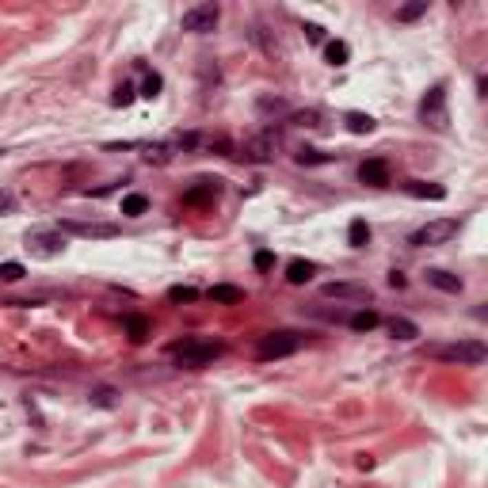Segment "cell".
I'll list each match as a JSON object with an SVG mask.
<instances>
[{
    "label": "cell",
    "mask_w": 488,
    "mask_h": 488,
    "mask_svg": "<svg viewBox=\"0 0 488 488\" xmlns=\"http://www.w3.org/2000/svg\"><path fill=\"white\" fill-rule=\"evenodd\" d=\"M206 183V187H195V191H187V195H183V202H187V206H195V202H206V199H214L218 195V187L210 180H202Z\"/></svg>",
    "instance_id": "7402d4cb"
},
{
    "label": "cell",
    "mask_w": 488,
    "mask_h": 488,
    "mask_svg": "<svg viewBox=\"0 0 488 488\" xmlns=\"http://www.w3.org/2000/svg\"><path fill=\"white\" fill-rule=\"evenodd\" d=\"M92 405H100V408H111V405H115V389L100 385V389H96V393H92Z\"/></svg>",
    "instance_id": "83f0119b"
},
{
    "label": "cell",
    "mask_w": 488,
    "mask_h": 488,
    "mask_svg": "<svg viewBox=\"0 0 488 488\" xmlns=\"http://www.w3.org/2000/svg\"><path fill=\"white\" fill-rule=\"evenodd\" d=\"M160 88H165V81H160V73H145V84H141L138 96H145V100H153V96H160Z\"/></svg>",
    "instance_id": "d4e9b609"
},
{
    "label": "cell",
    "mask_w": 488,
    "mask_h": 488,
    "mask_svg": "<svg viewBox=\"0 0 488 488\" xmlns=\"http://www.w3.org/2000/svg\"><path fill=\"white\" fill-rule=\"evenodd\" d=\"M222 355H225V343L202 339V336H187V339H180V343L168 348V359H172L176 366H183V370H202V366H210Z\"/></svg>",
    "instance_id": "6da1fadb"
},
{
    "label": "cell",
    "mask_w": 488,
    "mask_h": 488,
    "mask_svg": "<svg viewBox=\"0 0 488 488\" xmlns=\"http://www.w3.org/2000/svg\"><path fill=\"white\" fill-rule=\"evenodd\" d=\"M123 328L130 332V339H134V343H141V339L149 336V321H145V317H138V313L123 317Z\"/></svg>",
    "instance_id": "e0dca14e"
},
{
    "label": "cell",
    "mask_w": 488,
    "mask_h": 488,
    "mask_svg": "<svg viewBox=\"0 0 488 488\" xmlns=\"http://www.w3.org/2000/svg\"><path fill=\"white\" fill-rule=\"evenodd\" d=\"M195 298H199L195 286H172L168 290V301H176V306H180V301H195Z\"/></svg>",
    "instance_id": "4316f807"
},
{
    "label": "cell",
    "mask_w": 488,
    "mask_h": 488,
    "mask_svg": "<svg viewBox=\"0 0 488 488\" xmlns=\"http://www.w3.org/2000/svg\"><path fill=\"white\" fill-rule=\"evenodd\" d=\"M324 58H328V65H348V58H351V46L348 42H328V46H324Z\"/></svg>",
    "instance_id": "ac0fdd59"
},
{
    "label": "cell",
    "mask_w": 488,
    "mask_h": 488,
    "mask_svg": "<svg viewBox=\"0 0 488 488\" xmlns=\"http://www.w3.org/2000/svg\"><path fill=\"white\" fill-rule=\"evenodd\" d=\"M210 298L222 301V306H237V301H244V290L229 286V282H218V286H210Z\"/></svg>",
    "instance_id": "5bb4252c"
},
{
    "label": "cell",
    "mask_w": 488,
    "mask_h": 488,
    "mask_svg": "<svg viewBox=\"0 0 488 488\" xmlns=\"http://www.w3.org/2000/svg\"><path fill=\"white\" fill-rule=\"evenodd\" d=\"M271 264H275V256H271V252H256V267H259V271H267Z\"/></svg>",
    "instance_id": "1f68e13d"
},
{
    "label": "cell",
    "mask_w": 488,
    "mask_h": 488,
    "mask_svg": "<svg viewBox=\"0 0 488 488\" xmlns=\"http://www.w3.org/2000/svg\"><path fill=\"white\" fill-rule=\"evenodd\" d=\"M301 343H306V336H301V332H290V328L267 332V336L259 339L256 355L264 359V363H271V359H286V355H294V351H301Z\"/></svg>",
    "instance_id": "3957f363"
},
{
    "label": "cell",
    "mask_w": 488,
    "mask_h": 488,
    "mask_svg": "<svg viewBox=\"0 0 488 488\" xmlns=\"http://www.w3.org/2000/svg\"><path fill=\"white\" fill-rule=\"evenodd\" d=\"M423 12H427V0H416V4H405V8H397V19H401V23H412V19H420Z\"/></svg>",
    "instance_id": "cb8c5ba5"
},
{
    "label": "cell",
    "mask_w": 488,
    "mask_h": 488,
    "mask_svg": "<svg viewBox=\"0 0 488 488\" xmlns=\"http://www.w3.org/2000/svg\"><path fill=\"white\" fill-rule=\"evenodd\" d=\"M427 282L435 290H443V294H462V279H458V275H450V271H443V267H431Z\"/></svg>",
    "instance_id": "8fae6325"
},
{
    "label": "cell",
    "mask_w": 488,
    "mask_h": 488,
    "mask_svg": "<svg viewBox=\"0 0 488 488\" xmlns=\"http://www.w3.org/2000/svg\"><path fill=\"white\" fill-rule=\"evenodd\" d=\"M27 252L39 259H54L65 252V233L61 229H31L27 233Z\"/></svg>",
    "instance_id": "8992f818"
},
{
    "label": "cell",
    "mask_w": 488,
    "mask_h": 488,
    "mask_svg": "<svg viewBox=\"0 0 488 488\" xmlns=\"http://www.w3.org/2000/svg\"><path fill=\"white\" fill-rule=\"evenodd\" d=\"M366 240H370V225L359 218V222H351V229H348V244L351 248H366Z\"/></svg>",
    "instance_id": "d6986e66"
},
{
    "label": "cell",
    "mask_w": 488,
    "mask_h": 488,
    "mask_svg": "<svg viewBox=\"0 0 488 488\" xmlns=\"http://www.w3.org/2000/svg\"><path fill=\"white\" fill-rule=\"evenodd\" d=\"M389 332H393L397 339H405V343H408V339L420 336V328H416L412 321H405V317H393V321H389Z\"/></svg>",
    "instance_id": "ffe728a7"
},
{
    "label": "cell",
    "mask_w": 488,
    "mask_h": 488,
    "mask_svg": "<svg viewBox=\"0 0 488 488\" xmlns=\"http://www.w3.org/2000/svg\"><path fill=\"white\" fill-rule=\"evenodd\" d=\"M301 31H306L309 42H324V27H321V23H306Z\"/></svg>",
    "instance_id": "f546056e"
},
{
    "label": "cell",
    "mask_w": 488,
    "mask_h": 488,
    "mask_svg": "<svg viewBox=\"0 0 488 488\" xmlns=\"http://www.w3.org/2000/svg\"><path fill=\"white\" fill-rule=\"evenodd\" d=\"M485 343L480 339H458V343H438L435 359L438 363H458V366H480L485 363Z\"/></svg>",
    "instance_id": "7a4b0ae2"
},
{
    "label": "cell",
    "mask_w": 488,
    "mask_h": 488,
    "mask_svg": "<svg viewBox=\"0 0 488 488\" xmlns=\"http://www.w3.org/2000/svg\"><path fill=\"white\" fill-rule=\"evenodd\" d=\"M134 96H138V88H134L130 81H123V84L115 88V96H111V103H115V107H130Z\"/></svg>",
    "instance_id": "603a6c76"
},
{
    "label": "cell",
    "mask_w": 488,
    "mask_h": 488,
    "mask_svg": "<svg viewBox=\"0 0 488 488\" xmlns=\"http://www.w3.org/2000/svg\"><path fill=\"white\" fill-rule=\"evenodd\" d=\"M218 19H222V8L218 4H195V8H187L183 12V31H191V34H210L218 27Z\"/></svg>",
    "instance_id": "52a82bcc"
},
{
    "label": "cell",
    "mask_w": 488,
    "mask_h": 488,
    "mask_svg": "<svg viewBox=\"0 0 488 488\" xmlns=\"http://www.w3.org/2000/svg\"><path fill=\"white\" fill-rule=\"evenodd\" d=\"M23 264H16V259H8V264H0V282H19L23 279Z\"/></svg>",
    "instance_id": "484cf974"
},
{
    "label": "cell",
    "mask_w": 488,
    "mask_h": 488,
    "mask_svg": "<svg viewBox=\"0 0 488 488\" xmlns=\"http://www.w3.org/2000/svg\"><path fill=\"white\" fill-rule=\"evenodd\" d=\"M420 118L423 126H431V130H447L450 126V115H447V84H435V88L427 92L420 100Z\"/></svg>",
    "instance_id": "277c9868"
},
{
    "label": "cell",
    "mask_w": 488,
    "mask_h": 488,
    "mask_svg": "<svg viewBox=\"0 0 488 488\" xmlns=\"http://www.w3.org/2000/svg\"><path fill=\"white\" fill-rule=\"evenodd\" d=\"M408 195H416V199H447V187H438V183H423V180H408L405 183Z\"/></svg>",
    "instance_id": "4fadbf2b"
},
{
    "label": "cell",
    "mask_w": 488,
    "mask_h": 488,
    "mask_svg": "<svg viewBox=\"0 0 488 488\" xmlns=\"http://www.w3.org/2000/svg\"><path fill=\"white\" fill-rule=\"evenodd\" d=\"M321 298H336V301H351V306H366L374 298L366 282H324Z\"/></svg>",
    "instance_id": "ba28073f"
},
{
    "label": "cell",
    "mask_w": 488,
    "mask_h": 488,
    "mask_svg": "<svg viewBox=\"0 0 488 488\" xmlns=\"http://www.w3.org/2000/svg\"><path fill=\"white\" fill-rule=\"evenodd\" d=\"M348 324H351L355 332H374V328L381 324V317L374 313V309H359L355 317H348Z\"/></svg>",
    "instance_id": "9a60e30c"
},
{
    "label": "cell",
    "mask_w": 488,
    "mask_h": 488,
    "mask_svg": "<svg viewBox=\"0 0 488 488\" xmlns=\"http://www.w3.org/2000/svg\"><path fill=\"white\" fill-rule=\"evenodd\" d=\"M12 210H16V195H12L8 187H0V218L12 214Z\"/></svg>",
    "instance_id": "f1b7e54d"
},
{
    "label": "cell",
    "mask_w": 488,
    "mask_h": 488,
    "mask_svg": "<svg viewBox=\"0 0 488 488\" xmlns=\"http://www.w3.org/2000/svg\"><path fill=\"white\" fill-rule=\"evenodd\" d=\"M389 286H393V290H405V286H408V279H405L401 271H389Z\"/></svg>",
    "instance_id": "4dcf8cb0"
},
{
    "label": "cell",
    "mask_w": 488,
    "mask_h": 488,
    "mask_svg": "<svg viewBox=\"0 0 488 488\" xmlns=\"http://www.w3.org/2000/svg\"><path fill=\"white\" fill-rule=\"evenodd\" d=\"M58 229H61V233H73V237H84V240L118 237V225H111V222H61Z\"/></svg>",
    "instance_id": "9c48e42d"
},
{
    "label": "cell",
    "mask_w": 488,
    "mask_h": 488,
    "mask_svg": "<svg viewBox=\"0 0 488 488\" xmlns=\"http://www.w3.org/2000/svg\"><path fill=\"white\" fill-rule=\"evenodd\" d=\"M313 275H317V264H309V259H290L286 267V282H294V286H306Z\"/></svg>",
    "instance_id": "7c38bea8"
},
{
    "label": "cell",
    "mask_w": 488,
    "mask_h": 488,
    "mask_svg": "<svg viewBox=\"0 0 488 488\" xmlns=\"http://www.w3.org/2000/svg\"><path fill=\"white\" fill-rule=\"evenodd\" d=\"M359 180L370 183V187H385V183H389V165L381 157L363 160V165H359Z\"/></svg>",
    "instance_id": "30bf717a"
},
{
    "label": "cell",
    "mask_w": 488,
    "mask_h": 488,
    "mask_svg": "<svg viewBox=\"0 0 488 488\" xmlns=\"http://www.w3.org/2000/svg\"><path fill=\"white\" fill-rule=\"evenodd\" d=\"M458 237V218H438V222H427L412 233L416 248H435V244H447V240Z\"/></svg>",
    "instance_id": "5b68a950"
},
{
    "label": "cell",
    "mask_w": 488,
    "mask_h": 488,
    "mask_svg": "<svg viewBox=\"0 0 488 488\" xmlns=\"http://www.w3.org/2000/svg\"><path fill=\"white\" fill-rule=\"evenodd\" d=\"M343 123H348L351 134H374V126H378L370 115H363V111H348V115H343Z\"/></svg>",
    "instance_id": "2e32d148"
},
{
    "label": "cell",
    "mask_w": 488,
    "mask_h": 488,
    "mask_svg": "<svg viewBox=\"0 0 488 488\" xmlns=\"http://www.w3.org/2000/svg\"><path fill=\"white\" fill-rule=\"evenodd\" d=\"M145 210H149V199H145V195H126L123 199V214L126 218H141Z\"/></svg>",
    "instance_id": "44dd1931"
}]
</instances>
